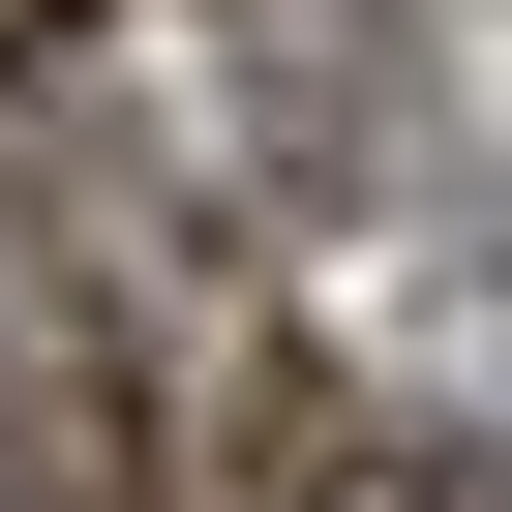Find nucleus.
Wrapping results in <instances>:
<instances>
[{
    "mask_svg": "<svg viewBox=\"0 0 512 512\" xmlns=\"http://www.w3.org/2000/svg\"><path fill=\"white\" fill-rule=\"evenodd\" d=\"M0 512H151V332L121 302H31V362H0Z\"/></svg>",
    "mask_w": 512,
    "mask_h": 512,
    "instance_id": "1",
    "label": "nucleus"
},
{
    "mask_svg": "<svg viewBox=\"0 0 512 512\" xmlns=\"http://www.w3.org/2000/svg\"><path fill=\"white\" fill-rule=\"evenodd\" d=\"M332 512H512L482 452H332Z\"/></svg>",
    "mask_w": 512,
    "mask_h": 512,
    "instance_id": "2",
    "label": "nucleus"
},
{
    "mask_svg": "<svg viewBox=\"0 0 512 512\" xmlns=\"http://www.w3.org/2000/svg\"><path fill=\"white\" fill-rule=\"evenodd\" d=\"M0 61H61V0H0Z\"/></svg>",
    "mask_w": 512,
    "mask_h": 512,
    "instance_id": "3",
    "label": "nucleus"
}]
</instances>
